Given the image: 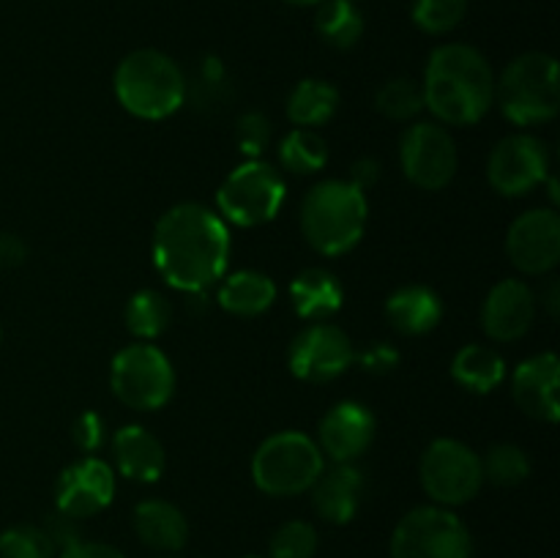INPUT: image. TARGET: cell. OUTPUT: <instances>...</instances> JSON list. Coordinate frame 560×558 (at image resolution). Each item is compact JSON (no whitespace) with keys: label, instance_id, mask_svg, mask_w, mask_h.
I'll use <instances>...</instances> for the list:
<instances>
[{"label":"cell","instance_id":"obj_1","mask_svg":"<svg viewBox=\"0 0 560 558\" xmlns=\"http://www.w3.org/2000/svg\"><path fill=\"white\" fill-rule=\"evenodd\" d=\"M151 255L167 284L184 293H202L228 271L230 228L202 202H178L159 217Z\"/></svg>","mask_w":560,"mask_h":558},{"label":"cell","instance_id":"obj_2","mask_svg":"<svg viewBox=\"0 0 560 558\" xmlns=\"http://www.w3.org/2000/svg\"><path fill=\"white\" fill-rule=\"evenodd\" d=\"M424 109L443 126H474L495 104V71L470 44H441L427 60Z\"/></svg>","mask_w":560,"mask_h":558},{"label":"cell","instance_id":"obj_3","mask_svg":"<svg viewBox=\"0 0 560 558\" xmlns=\"http://www.w3.org/2000/svg\"><path fill=\"white\" fill-rule=\"evenodd\" d=\"M366 217V191L342 178H326L312 186L299 213L306 244L326 257L348 255L364 239Z\"/></svg>","mask_w":560,"mask_h":558},{"label":"cell","instance_id":"obj_4","mask_svg":"<svg viewBox=\"0 0 560 558\" xmlns=\"http://www.w3.org/2000/svg\"><path fill=\"white\" fill-rule=\"evenodd\" d=\"M113 91L120 107L142 120H164L186 102V77L170 55L135 49L118 63Z\"/></svg>","mask_w":560,"mask_h":558},{"label":"cell","instance_id":"obj_5","mask_svg":"<svg viewBox=\"0 0 560 558\" xmlns=\"http://www.w3.org/2000/svg\"><path fill=\"white\" fill-rule=\"evenodd\" d=\"M501 113L517 126L547 124L560 109L558 60L547 53H525L495 82Z\"/></svg>","mask_w":560,"mask_h":558},{"label":"cell","instance_id":"obj_6","mask_svg":"<svg viewBox=\"0 0 560 558\" xmlns=\"http://www.w3.org/2000/svg\"><path fill=\"white\" fill-rule=\"evenodd\" d=\"M323 468H326V457L317 441L299 430L273 432L257 446L252 457V479L257 490L273 498L310 492Z\"/></svg>","mask_w":560,"mask_h":558},{"label":"cell","instance_id":"obj_7","mask_svg":"<svg viewBox=\"0 0 560 558\" xmlns=\"http://www.w3.org/2000/svg\"><path fill=\"white\" fill-rule=\"evenodd\" d=\"M284 195H288L284 178L273 164L262 159H246L219 186L217 213L228 224L260 228L282 211Z\"/></svg>","mask_w":560,"mask_h":558},{"label":"cell","instance_id":"obj_8","mask_svg":"<svg viewBox=\"0 0 560 558\" xmlns=\"http://www.w3.org/2000/svg\"><path fill=\"white\" fill-rule=\"evenodd\" d=\"M109 386L118 403L131 410H159L175 392V370L153 342H131L109 364Z\"/></svg>","mask_w":560,"mask_h":558},{"label":"cell","instance_id":"obj_9","mask_svg":"<svg viewBox=\"0 0 560 558\" xmlns=\"http://www.w3.org/2000/svg\"><path fill=\"white\" fill-rule=\"evenodd\" d=\"M470 531L452 509L416 507L392 534V558H470Z\"/></svg>","mask_w":560,"mask_h":558},{"label":"cell","instance_id":"obj_10","mask_svg":"<svg viewBox=\"0 0 560 558\" xmlns=\"http://www.w3.org/2000/svg\"><path fill=\"white\" fill-rule=\"evenodd\" d=\"M419 479L438 507L454 509L479 496L485 470H481V457L468 443L438 438L421 454Z\"/></svg>","mask_w":560,"mask_h":558},{"label":"cell","instance_id":"obj_11","mask_svg":"<svg viewBox=\"0 0 560 558\" xmlns=\"http://www.w3.org/2000/svg\"><path fill=\"white\" fill-rule=\"evenodd\" d=\"M399 164L405 178L424 191H441L454 181L459 167L457 142L438 120L408 126L399 142Z\"/></svg>","mask_w":560,"mask_h":558},{"label":"cell","instance_id":"obj_12","mask_svg":"<svg viewBox=\"0 0 560 558\" xmlns=\"http://www.w3.org/2000/svg\"><path fill=\"white\" fill-rule=\"evenodd\" d=\"M355 348L348 334L334 323H310L288 348V367L299 381L328 383L353 367Z\"/></svg>","mask_w":560,"mask_h":558},{"label":"cell","instance_id":"obj_13","mask_svg":"<svg viewBox=\"0 0 560 558\" xmlns=\"http://www.w3.org/2000/svg\"><path fill=\"white\" fill-rule=\"evenodd\" d=\"M550 178V151L534 135H509L487 159V181L503 197H523Z\"/></svg>","mask_w":560,"mask_h":558},{"label":"cell","instance_id":"obj_14","mask_svg":"<svg viewBox=\"0 0 560 558\" xmlns=\"http://www.w3.org/2000/svg\"><path fill=\"white\" fill-rule=\"evenodd\" d=\"M506 255L514 268L530 277L550 274L560 260V217L556 208H530L512 222Z\"/></svg>","mask_w":560,"mask_h":558},{"label":"cell","instance_id":"obj_15","mask_svg":"<svg viewBox=\"0 0 560 558\" xmlns=\"http://www.w3.org/2000/svg\"><path fill=\"white\" fill-rule=\"evenodd\" d=\"M115 498V470L98 457H82L60 474L55 487L58 512L69 520H85L107 509Z\"/></svg>","mask_w":560,"mask_h":558},{"label":"cell","instance_id":"obj_16","mask_svg":"<svg viewBox=\"0 0 560 558\" xmlns=\"http://www.w3.org/2000/svg\"><path fill=\"white\" fill-rule=\"evenodd\" d=\"M377 421L366 405L342 399L334 405L317 427V446L331 463H355L372 446Z\"/></svg>","mask_w":560,"mask_h":558},{"label":"cell","instance_id":"obj_17","mask_svg":"<svg viewBox=\"0 0 560 558\" xmlns=\"http://www.w3.org/2000/svg\"><path fill=\"white\" fill-rule=\"evenodd\" d=\"M536 321V293L523 279H503L487 293L481 326L492 342H517Z\"/></svg>","mask_w":560,"mask_h":558},{"label":"cell","instance_id":"obj_18","mask_svg":"<svg viewBox=\"0 0 560 558\" xmlns=\"http://www.w3.org/2000/svg\"><path fill=\"white\" fill-rule=\"evenodd\" d=\"M558 381H560V361L556 353H536L525 359L512 375L514 403L534 419L556 425L560 416L558 405Z\"/></svg>","mask_w":560,"mask_h":558},{"label":"cell","instance_id":"obj_19","mask_svg":"<svg viewBox=\"0 0 560 558\" xmlns=\"http://www.w3.org/2000/svg\"><path fill=\"white\" fill-rule=\"evenodd\" d=\"M364 490V474L353 463H334L323 468L315 485L310 487L312 507L323 520L334 525H345L355 518Z\"/></svg>","mask_w":560,"mask_h":558},{"label":"cell","instance_id":"obj_20","mask_svg":"<svg viewBox=\"0 0 560 558\" xmlns=\"http://www.w3.org/2000/svg\"><path fill=\"white\" fill-rule=\"evenodd\" d=\"M113 463L124 479L156 481L167 468V452L153 432L140 425L120 427L113 435Z\"/></svg>","mask_w":560,"mask_h":558},{"label":"cell","instance_id":"obj_21","mask_svg":"<svg viewBox=\"0 0 560 558\" xmlns=\"http://www.w3.org/2000/svg\"><path fill=\"white\" fill-rule=\"evenodd\" d=\"M386 321L402 337H421L443 321V301L427 284H405L386 299Z\"/></svg>","mask_w":560,"mask_h":558},{"label":"cell","instance_id":"obj_22","mask_svg":"<svg viewBox=\"0 0 560 558\" xmlns=\"http://www.w3.org/2000/svg\"><path fill=\"white\" fill-rule=\"evenodd\" d=\"M290 301L301 321L326 323L345 304V288L326 268H304L290 282Z\"/></svg>","mask_w":560,"mask_h":558},{"label":"cell","instance_id":"obj_23","mask_svg":"<svg viewBox=\"0 0 560 558\" xmlns=\"http://www.w3.org/2000/svg\"><path fill=\"white\" fill-rule=\"evenodd\" d=\"M135 531L140 542L159 553L184 550L189 539V520L175 503L162 498H148L135 509Z\"/></svg>","mask_w":560,"mask_h":558},{"label":"cell","instance_id":"obj_24","mask_svg":"<svg viewBox=\"0 0 560 558\" xmlns=\"http://www.w3.org/2000/svg\"><path fill=\"white\" fill-rule=\"evenodd\" d=\"M217 301L230 315L257 317L271 310V304L277 301V284H273V279L268 274L241 268V271L222 277Z\"/></svg>","mask_w":560,"mask_h":558},{"label":"cell","instance_id":"obj_25","mask_svg":"<svg viewBox=\"0 0 560 558\" xmlns=\"http://www.w3.org/2000/svg\"><path fill=\"white\" fill-rule=\"evenodd\" d=\"M452 377L474 394H490L506 377V361L495 348L487 345H465L452 361Z\"/></svg>","mask_w":560,"mask_h":558},{"label":"cell","instance_id":"obj_26","mask_svg":"<svg viewBox=\"0 0 560 558\" xmlns=\"http://www.w3.org/2000/svg\"><path fill=\"white\" fill-rule=\"evenodd\" d=\"M339 107V91L326 80H304L290 91L288 118L299 129L328 124Z\"/></svg>","mask_w":560,"mask_h":558},{"label":"cell","instance_id":"obj_27","mask_svg":"<svg viewBox=\"0 0 560 558\" xmlns=\"http://www.w3.org/2000/svg\"><path fill=\"white\" fill-rule=\"evenodd\" d=\"M124 323L137 342H153L173 323V306L159 290H137L126 304Z\"/></svg>","mask_w":560,"mask_h":558},{"label":"cell","instance_id":"obj_28","mask_svg":"<svg viewBox=\"0 0 560 558\" xmlns=\"http://www.w3.org/2000/svg\"><path fill=\"white\" fill-rule=\"evenodd\" d=\"M317 33L337 49H350L364 33V14L359 0H320L317 3Z\"/></svg>","mask_w":560,"mask_h":558},{"label":"cell","instance_id":"obj_29","mask_svg":"<svg viewBox=\"0 0 560 558\" xmlns=\"http://www.w3.org/2000/svg\"><path fill=\"white\" fill-rule=\"evenodd\" d=\"M277 151L282 170L293 175H315L328 162V146L315 129H299L295 126L293 131L282 137Z\"/></svg>","mask_w":560,"mask_h":558},{"label":"cell","instance_id":"obj_30","mask_svg":"<svg viewBox=\"0 0 560 558\" xmlns=\"http://www.w3.org/2000/svg\"><path fill=\"white\" fill-rule=\"evenodd\" d=\"M481 470H485V481L498 487H517L530 476V460L525 449L514 443H495L481 457Z\"/></svg>","mask_w":560,"mask_h":558},{"label":"cell","instance_id":"obj_31","mask_svg":"<svg viewBox=\"0 0 560 558\" xmlns=\"http://www.w3.org/2000/svg\"><path fill=\"white\" fill-rule=\"evenodd\" d=\"M377 113L386 115L388 120H413L424 109V93L416 80L397 77L381 85L375 96Z\"/></svg>","mask_w":560,"mask_h":558},{"label":"cell","instance_id":"obj_32","mask_svg":"<svg viewBox=\"0 0 560 558\" xmlns=\"http://www.w3.org/2000/svg\"><path fill=\"white\" fill-rule=\"evenodd\" d=\"M55 539L38 525H11L0 534V558H52Z\"/></svg>","mask_w":560,"mask_h":558},{"label":"cell","instance_id":"obj_33","mask_svg":"<svg viewBox=\"0 0 560 558\" xmlns=\"http://www.w3.org/2000/svg\"><path fill=\"white\" fill-rule=\"evenodd\" d=\"M468 0H413V22L430 36H443L465 20Z\"/></svg>","mask_w":560,"mask_h":558},{"label":"cell","instance_id":"obj_34","mask_svg":"<svg viewBox=\"0 0 560 558\" xmlns=\"http://www.w3.org/2000/svg\"><path fill=\"white\" fill-rule=\"evenodd\" d=\"M317 545V531L315 525L306 520H290V523L279 525L277 534L271 536V547L268 558H315Z\"/></svg>","mask_w":560,"mask_h":558},{"label":"cell","instance_id":"obj_35","mask_svg":"<svg viewBox=\"0 0 560 558\" xmlns=\"http://www.w3.org/2000/svg\"><path fill=\"white\" fill-rule=\"evenodd\" d=\"M271 120L262 113H244L235 124V142L249 159H260L271 142Z\"/></svg>","mask_w":560,"mask_h":558},{"label":"cell","instance_id":"obj_36","mask_svg":"<svg viewBox=\"0 0 560 558\" xmlns=\"http://www.w3.org/2000/svg\"><path fill=\"white\" fill-rule=\"evenodd\" d=\"M74 443L82 449V452H96L104 443V419L93 410L82 414L80 419L74 421Z\"/></svg>","mask_w":560,"mask_h":558},{"label":"cell","instance_id":"obj_37","mask_svg":"<svg viewBox=\"0 0 560 558\" xmlns=\"http://www.w3.org/2000/svg\"><path fill=\"white\" fill-rule=\"evenodd\" d=\"M361 361L366 372H375V375H383V372H392L394 367L399 364V353L392 348V345L375 342L372 348H366L364 353L355 356Z\"/></svg>","mask_w":560,"mask_h":558},{"label":"cell","instance_id":"obj_38","mask_svg":"<svg viewBox=\"0 0 560 558\" xmlns=\"http://www.w3.org/2000/svg\"><path fill=\"white\" fill-rule=\"evenodd\" d=\"M58 558H124L118 547L107 545V542H82L71 539L60 547Z\"/></svg>","mask_w":560,"mask_h":558},{"label":"cell","instance_id":"obj_39","mask_svg":"<svg viewBox=\"0 0 560 558\" xmlns=\"http://www.w3.org/2000/svg\"><path fill=\"white\" fill-rule=\"evenodd\" d=\"M27 257V246L20 235L0 233V268L22 266Z\"/></svg>","mask_w":560,"mask_h":558},{"label":"cell","instance_id":"obj_40","mask_svg":"<svg viewBox=\"0 0 560 558\" xmlns=\"http://www.w3.org/2000/svg\"><path fill=\"white\" fill-rule=\"evenodd\" d=\"M377 178H381V164H377L372 156H364L353 164V173H350L348 181L359 186L361 191H366L370 186L377 184Z\"/></svg>","mask_w":560,"mask_h":558},{"label":"cell","instance_id":"obj_41","mask_svg":"<svg viewBox=\"0 0 560 558\" xmlns=\"http://www.w3.org/2000/svg\"><path fill=\"white\" fill-rule=\"evenodd\" d=\"M539 301H541V304H545V310L550 312V317L558 315V306H560V284H558L556 277L547 279L545 290H541V293H539Z\"/></svg>","mask_w":560,"mask_h":558},{"label":"cell","instance_id":"obj_42","mask_svg":"<svg viewBox=\"0 0 560 558\" xmlns=\"http://www.w3.org/2000/svg\"><path fill=\"white\" fill-rule=\"evenodd\" d=\"M284 3H290V5H317L320 0H284Z\"/></svg>","mask_w":560,"mask_h":558},{"label":"cell","instance_id":"obj_43","mask_svg":"<svg viewBox=\"0 0 560 558\" xmlns=\"http://www.w3.org/2000/svg\"><path fill=\"white\" fill-rule=\"evenodd\" d=\"M244 558H260V556H244Z\"/></svg>","mask_w":560,"mask_h":558},{"label":"cell","instance_id":"obj_44","mask_svg":"<svg viewBox=\"0 0 560 558\" xmlns=\"http://www.w3.org/2000/svg\"><path fill=\"white\" fill-rule=\"evenodd\" d=\"M162 558H173V556H162Z\"/></svg>","mask_w":560,"mask_h":558}]
</instances>
